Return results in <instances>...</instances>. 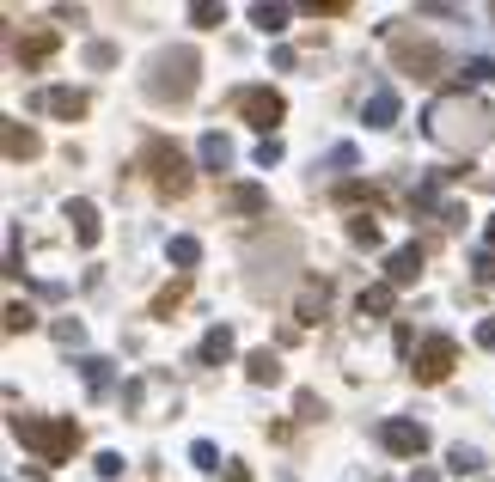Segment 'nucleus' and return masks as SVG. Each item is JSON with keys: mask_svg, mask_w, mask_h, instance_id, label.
Masks as SVG:
<instances>
[{"mask_svg": "<svg viewBox=\"0 0 495 482\" xmlns=\"http://www.w3.org/2000/svg\"><path fill=\"white\" fill-rule=\"evenodd\" d=\"M31 324H37V311H31V306H19V300L6 306V336H25Z\"/></svg>", "mask_w": 495, "mask_h": 482, "instance_id": "412c9836", "label": "nucleus"}, {"mask_svg": "<svg viewBox=\"0 0 495 482\" xmlns=\"http://www.w3.org/2000/svg\"><path fill=\"white\" fill-rule=\"evenodd\" d=\"M477 348H483V354H495V317H483V324H477Z\"/></svg>", "mask_w": 495, "mask_h": 482, "instance_id": "72a5a7b5", "label": "nucleus"}, {"mask_svg": "<svg viewBox=\"0 0 495 482\" xmlns=\"http://www.w3.org/2000/svg\"><path fill=\"white\" fill-rule=\"evenodd\" d=\"M86 62H92V68H110V62H116V49H110V43H92V49H86Z\"/></svg>", "mask_w": 495, "mask_h": 482, "instance_id": "2f4dec72", "label": "nucleus"}, {"mask_svg": "<svg viewBox=\"0 0 495 482\" xmlns=\"http://www.w3.org/2000/svg\"><path fill=\"white\" fill-rule=\"evenodd\" d=\"M477 464H483V458H477L471 446H453V452H447V470H459V477H465V470H477Z\"/></svg>", "mask_w": 495, "mask_h": 482, "instance_id": "cd10ccee", "label": "nucleus"}, {"mask_svg": "<svg viewBox=\"0 0 495 482\" xmlns=\"http://www.w3.org/2000/svg\"><path fill=\"white\" fill-rule=\"evenodd\" d=\"M147 159H153V172H159V190H166V196H183V183H190V177H183V153L166 147V140H153Z\"/></svg>", "mask_w": 495, "mask_h": 482, "instance_id": "0eeeda50", "label": "nucleus"}, {"mask_svg": "<svg viewBox=\"0 0 495 482\" xmlns=\"http://www.w3.org/2000/svg\"><path fill=\"white\" fill-rule=\"evenodd\" d=\"M196 354H202V367H220V360H233V330H226V324H214L209 336H202V348H196Z\"/></svg>", "mask_w": 495, "mask_h": 482, "instance_id": "ddd939ff", "label": "nucleus"}, {"mask_svg": "<svg viewBox=\"0 0 495 482\" xmlns=\"http://www.w3.org/2000/svg\"><path fill=\"white\" fill-rule=\"evenodd\" d=\"M257 165H263V172H269V165H282V140H276V135L257 147Z\"/></svg>", "mask_w": 495, "mask_h": 482, "instance_id": "7c9ffc66", "label": "nucleus"}, {"mask_svg": "<svg viewBox=\"0 0 495 482\" xmlns=\"http://www.w3.org/2000/svg\"><path fill=\"white\" fill-rule=\"evenodd\" d=\"M190 464H196V470H220V452H214L209 440H196V446H190Z\"/></svg>", "mask_w": 495, "mask_h": 482, "instance_id": "bb28decb", "label": "nucleus"}, {"mask_svg": "<svg viewBox=\"0 0 495 482\" xmlns=\"http://www.w3.org/2000/svg\"><path fill=\"white\" fill-rule=\"evenodd\" d=\"M416 275H422V244H404V250H391V263H386V281H391V287H410Z\"/></svg>", "mask_w": 495, "mask_h": 482, "instance_id": "1a4fd4ad", "label": "nucleus"}, {"mask_svg": "<svg viewBox=\"0 0 495 482\" xmlns=\"http://www.w3.org/2000/svg\"><path fill=\"white\" fill-rule=\"evenodd\" d=\"M196 49H166L159 62H153V73H147V98L153 104H183L190 92H196Z\"/></svg>", "mask_w": 495, "mask_h": 482, "instance_id": "f03ea898", "label": "nucleus"}, {"mask_svg": "<svg viewBox=\"0 0 495 482\" xmlns=\"http://www.w3.org/2000/svg\"><path fill=\"white\" fill-rule=\"evenodd\" d=\"M226 207L233 214H269V190L263 183H233L226 190Z\"/></svg>", "mask_w": 495, "mask_h": 482, "instance_id": "9b49d317", "label": "nucleus"}, {"mask_svg": "<svg viewBox=\"0 0 495 482\" xmlns=\"http://www.w3.org/2000/svg\"><path fill=\"white\" fill-rule=\"evenodd\" d=\"M202 165H209V172H226V165H233V140L226 135H202Z\"/></svg>", "mask_w": 495, "mask_h": 482, "instance_id": "f3484780", "label": "nucleus"}, {"mask_svg": "<svg viewBox=\"0 0 495 482\" xmlns=\"http://www.w3.org/2000/svg\"><path fill=\"white\" fill-rule=\"evenodd\" d=\"M465 73H477V80H495V62H483V55H477V62H465Z\"/></svg>", "mask_w": 495, "mask_h": 482, "instance_id": "f704fd0d", "label": "nucleus"}, {"mask_svg": "<svg viewBox=\"0 0 495 482\" xmlns=\"http://www.w3.org/2000/svg\"><path fill=\"white\" fill-rule=\"evenodd\" d=\"M483 244H490V250H495V214H490V226H483Z\"/></svg>", "mask_w": 495, "mask_h": 482, "instance_id": "c9c22d12", "label": "nucleus"}, {"mask_svg": "<svg viewBox=\"0 0 495 482\" xmlns=\"http://www.w3.org/2000/svg\"><path fill=\"white\" fill-rule=\"evenodd\" d=\"M324 300H330L324 287H306V293H300V324H319V317H324Z\"/></svg>", "mask_w": 495, "mask_h": 482, "instance_id": "aec40b11", "label": "nucleus"}, {"mask_svg": "<svg viewBox=\"0 0 495 482\" xmlns=\"http://www.w3.org/2000/svg\"><path fill=\"white\" fill-rule=\"evenodd\" d=\"M13 434H19L43 464H62V458L80 446V427H73V421H43V415H13Z\"/></svg>", "mask_w": 495, "mask_h": 482, "instance_id": "7ed1b4c3", "label": "nucleus"}, {"mask_svg": "<svg viewBox=\"0 0 495 482\" xmlns=\"http://www.w3.org/2000/svg\"><path fill=\"white\" fill-rule=\"evenodd\" d=\"M68 220H73V239L92 250V244H98V207L92 202H68Z\"/></svg>", "mask_w": 495, "mask_h": 482, "instance_id": "f8f14e48", "label": "nucleus"}, {"mask_svg": "<svg viewBox=\"0 0 495 482\" xmlns=\"http://www.w3.org/2000/svg\"><path fill=\"white\" fill-rule=\"evenodd\" d=\"M43 110H55V116H86V92H73V86H55V92H43Z\"/></svg>", "mask_w": 495, "mask_h": 482, "instance_id": "4468645a", "label": "nucleus"}, {"mask_svg": "<svg viewBox=\"0 0 495 482\" xmlns=\"http://www.w3.org/2000/svg\"><path fill=\"white\" fill-rule=\"evenodd\" d=\"M245 373H251V385H276L282 379V360L269 348H257V354H245Z\"/></svg>", "mask_w": 495, "mask_h": 482, "instance_id": "dca6fc26", "label": "nucleus"}, {"mask_svg": "<svg viewBox=\"0 0 495 482\" xmlns=\"http://www.w3.org/2000/svg\"><path fill=\"white\" fill-rule=\"evenodd\" d=\"M98 477H123V458H116V452H98Z\"/></svg>", "mask_w": 495, "mask_h": 482, "instance_id": "473e14b6", "label": "nucleus"}, {"mask_svg": "<svg viewBox=\"0 0 495 482\" xmlns=\"http://www.w3.org/2000/svg\"><path fill=\"white\" fill-rule=\"evenodd\" d=\"M391 300H397V293H391V281H373V287H361V300H354V306H361V317H386Z\"/></svg>", "mask_w": 495, "mask_h": 482, "instance_id": "2eb2a0df", "label": "nucleus"}, {"mask_svg": "<svg viewBox=\"0 0 495 482\" xmlns=\"http://www.w3.org/2000/svg\"><path fill=\"white\" fill-rule=\"evenodd\" d=\"M49 43H55V37H31V43H19V62H43Z\"/></svg>", "mask_w": 495, "mask_h": 482, "instance_id": "c756f323", "label": "nucleus"}, {"mask_svg": "<svg viewBox=\"0 0 495 482\" xmlns=\"http://www.w3.org/2000/svg\"><path fill=\"white\" fill-rule=\"evenodd\" d=\"M453 360H459L453 336H428V342L416 348V379H422V385H440L447 373H453Z\"/></svg>", "mask_w": 495, "mask_h": 482, "instance_id": "423d86ee", "label": "nucleus"}, {"mask_svg": "<svg viewBox=\"0 0 495 482\" xmlns=\"http://www.w3.org/2000/svg\"><path fill=\"white\" fill-rule=\"evenodd\" d=\"M428 135L440 140V147H453V153H477V147L495 135V116H490V104L483 98L447 92V98L428 104Z\"/></svg>", "mask_w": 495, "mask_h": 482, "instance_id": "f257e3e1", "label": "nucleus"}, {"mask_svg": "<svg viewBox=\"0 0 495 482\" xmlns=\"http://www.w3.org/2000/svg\"><path fill=\"white\" fill-rule=\"evenodd\" d=\"M397 68H422V80L447 68V55L434 49V43H410V37H397Z\"/></svg>", "mask_w": 495, "mask_h": 482, "instance_id": "6e6552de", "label": "nucleus"}, {"mask_svg": "<svg viewBox=\"0 0 495 482\" xmlns=\"http://www.w3.org/2000/svg\"><path fill=\"white\" fill-rule=\"evenodd\" d=\"M190 19L209 31V25H226V6H214V0H196V6H190Z\"/></svg>", "mask_w": 495, "mask_h": 482, "instance_id": "5701e85b", "label": "nucleus"}, {"mask_svg": "<svg viewBox=\"0 0 495 482\" xmlns=\"http://www.w3.org/2000/svg\"><path fill=\"white\" fill-rule=\"evenodd\" d=\"M380 446L391 458H416V452H428V427L410 415H391V421H380Z\"/></svg>", "mask_w": 495, "mask_h": 482, "instance_id": "20e7f679", "label": "nucleus"}, {"mask_svg": "<svg viewBox=\"0 0 495 482\" xmlns=\"http://www.w3.org/2000/svg\"><path fill=\"white\" fill-rule=\"evenodd\" d=\"M361 116H367V129H391V123H397V92H391V86H373Z\"/></svg>", "mask_w": 495, "mask_h": 482, "instance_id": "9d476101", "label": "nucleus"}, {"mask_svg": "<svg viewBox=\"0 0 495 482\" xmlns=\"http://www.w3.org/2000/svg\"><path fill=\"white\" fill-rule=\"evenodd\" d=\"M251 25L263 37H282L287 31V6H251Z\"/></svg>", "mask_w": 495, "mask_h": 482, "instance_id": "a211bd4d", "label": "nucleus"}, {"mask_svg": "<svg viewBox=\"0 0 495 482\" xmlns=\"http://www.w3.org/2000/svg\"><path fill=\"white\" fill-rule=\"evenodd\" d=\"M349 239L354 244H380V226H373L367 214H354V220H349Z\"/></svg>", "mask_w": 495, "mask_h": 482, "instance_id": "b1692460", "label": "nucleus"}, {"mask_svg": "<svg viewBox=\"0 0 495 482\" xmlns=\"http://www.w3.org/2000/svg\"><path fill=\"white\" fill-rule=\"evenodd\" d=\"M239 110L251 116V129H263V140H269V129L287 116L282 92H269V86H245V92H239Z\"/></svg>", "mask_w": 495, "mask_h": 482, "instance_id": "39448f33", "label": "nucleus"}, {"mask_svg": "<svg viewBox=\"0 0 495 482\" xmlns=\"http://www.w3.org/2000/svg\"><path fill=\"white\" fill-rule=\"evenodd\" d=\"M471 275L483 281V287H495V250H477V257H471Z\"/></svg>", "mask_w": 495, "mask_h": 482, "instance_id": "c85d7f7f", "label": "nucleus"}, {"mask_svg": "<svg viewBox=\"0 0 495 482\" xmlns=\"http://www.w3.org/2000/svg\"><path fill=\"white\" fill-rule=\"evenodd\" d=\"M80 379L92 385V391H105V379H110V360H98V354H86V360H80Z\"/></svg>", "mask_w": 495, "mask_h": 482, "instance_id": "4be33fe9", "label": "nucleus"}, {"mask_svg": "<svg viewBox=\"0 0 495 482\" xmlns=\"http://www.w3.org/2000/svg\"><path fill=\"white\" fill-rule=\"evenodd\" d=\"M172 263H183V269L202 263V244H196V239H172Z\"/></svg>", "mask_w": 495, "mask_h": 482, "instance_id": "393cba45", "label": "nucleus"}, {"mask_svg": "<svg viewBox=\"0 0 495 482\" xmlns=\"http://www.w3.org/2000/svg\"><path fill=\"white\" fill-rule=\"evenodd\" d=\"M55 342H62V348H80V342H86V324H80V317L55 324Z\"/></svg>", "mask_w": 495, "mask_h": 482, "instance_id": "a878e982", "label": "nucleus"}, {"mask_svg": "<svg viewBox=\"0 0 495 482\" xmlns=\"http://www.w3.org/2000/svg\"><path fill=\"white\" fill-rule=\"evenodd\" d=\"M43 140L31 135V129H19V123H6V159H31Z\"/></svg>", "mask_w": 495, "mask_h": 482, "instance_id": "6ab92c4d", "label": "nucleus"}]
</instances>
